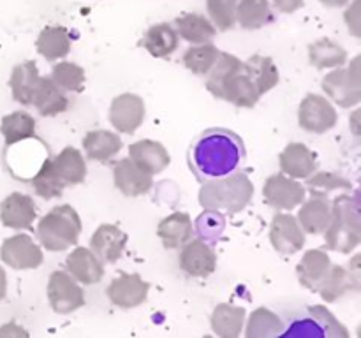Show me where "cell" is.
Instances as JSON below:
<instances>
[{"mask_svg": "<svg viewBox=\"0 0 361 338\" xmlns=\"http://www.w3.org/2000/svg\"><path fill=\"white\" fill-rule=\"evenodd\" d=\"M298 122L307 132L324 134L337 125L338 113L326 97L319 94H307L300 102Z\"/></svg>", "mask_w": 361, "mask_h": 338, "instance_id": "7", "label": "cell"}, {"mask_svg": "<svg viewBox=\"0 0 361 338\" xmlns=\"http://www.w3.org/2000/svg\"><path fill=\"white\" fill-rule=\"evenodd\" d=\"M32 106H35L41 116H56L67 111L69 99L51 77L39 76L37 87H35L34 97H32Z\"/></svg>", "mask_w": 361, "mask_h": 338, "instance_id": "23", "label": "cell"}, {"mask_svg": "<svg viewBox=\"0 0 361 338\" xmlns=\"http://www.w3.org/2000/svg\"><path fill=\"white\" fill-rule=\"evenodd\" d=\"M284 337H349V331L335 319L326 306H310L305 317L291 324Z\"/></svg>", "mask_w": 361, "mask_h": 338, "instance_id": "6", "label": "cell"}, {"mask_svg": "<svg viewBox=\"0 0 361 338\" xmlns=\"http://www.w3.org/2000/svg\"><path fill=\"white\" fill-rule=\"evenodd\" d=\"M270 242L281 256H293L305 246V231L293 215L275 213L270 225Z\"/></svg>", "mask_w": 361, "mask_h": 338, "instance_id": "13", "label": "cell"}, {"mask_svg": "<svg viewBox=\"0 0 361 338\" xmlns=\"http://www.w3.org/2000/svg\"><path fill=\"white\" fill-rule=\"evenodd\" d=\"M157 234L168 250H176L185 245L194 234L192 218L185 211H175L159 222Z\"/></svg>", "mask_w": 361, "mask_h": 338, "instance_id": "24", "label": "cell"}, {"mask_svg": "<svg viewBox=\"0 0 361 338\" xmlns=\"http://www.w3.org/2000/svg\"><path fill=\"white\" fill-rule=\"evenodd\" d=\"M67 273L81 284H97L104 277V263L85 246H76L66 259Z\"/></svg>", "mask_w": 361, "mask_h": 338, "instance_id": "21", "label": "cell"}, {"mask_svg": "<svg viewBox=\"0 0 361 338\" xmlns=\"http://www.w3.org/2000/svg\"><path fill=\"white\" fill-rule=\"evenodd\" d=\"M32 187H34L35 194L39 197H42V199H53V197L62 196L63 189H66V183L56 175L51 158L44 161L41 169L35 173V176L32 178Z\"/></svg>", "mask_w": 361, "mask_h": 338, "instance_id": "39", "label": "cell"}, {"mask_svg": "<svg viewBox=\"0 0 361 338\" xmlns=\"http://www.w3.org/2000/svg\"><path fill=\"white\" fill-rule=\"evenodd\" d=\"M143 46L155 58H168L178 49V34L169 23H159L148 28Z\"/></svg>", "mask_w": 361, "mask_h": 338, "instance_id": "31", "label": "cell"}, {"mask_svg": "<svg viewBox=\"0 0 361 338\" xmlns=\"http://www.w3.org/2000/svg\"><path fill=\"white\" fill-rule=\"evenodd\" d=\"M129 158L152 176L164 171L171 162L169 151L159 141L140 139L129 146Z\"/></svg>", "mask_w": 361, "mask_h": 338, "instance_id": "22", "label": "cell"}, {"mask_svg": "<svg viewBox=\"0 0 361 338\" xmlns=\"http://www.w3.org/2000/svg\"><path fill=\"white\" fill-rule=\"evenodd\" d=\"M123 143L118 134L111 130H90L83 137V148L88 158L95 162H108L122 150Z\"/></svg>", "mask_w": 361, "mask_h": 338, "instance_id": "29", "label": "cell"}, {"mask_svg": "<svg viewBox=\"0 0 361 338\" xmlns=\"http://www.w3.org/2000/svg\"><path fill=\"white\" fill-rule=\"evenodd\" d=\"M323 90L341 108H353L361 101L360 56H355L348 69L335 67L323 77Z\"/></svg>", "mask_w": 361, "mask_h": 338, "instance_id": "5", "label": "cell"}, {"mask_svg": "<svg viewBox=\"0 0 361 338\" xmlns=\"http://www.w3.org/2000/svg\"><path fill=\"white\" fill-rule=\"evenodd\" d=\"M245 308L243 306L231 305V303H221L215 306L210 317L212 330L217 337L222 338H238L245 326Z\"/></svg>", "mask_w": 361, "mask_h": 338, "instance_id": "26", "label": "cell"}, {"mask_svg": "<svg viewBox=\"0 0 361 338\" xmlns=\"http://www.w3.org/2000/svg\"><path fill=\"white\" fill-rule=\"evenodd\" d=\"M309 60L316 69H335L344 65L348 60V51L338 42L323 37L309 46Z\"/></svg>", "mask_w": 361, "mask_h": 338, "instance_id": "34", "label": "cell"}, {"mask_svg": "<svg viewBox=\"0 0 361 338\" xmlns=\"http://www.w3.org/2000/svg\"><path fill=\"white\" fill-rule=\"evenodd\" d=\"M324 4H328V6H342L344 2H348V0H323Z\"/></svg>", "mask_w": 361, "mask_h": 338, "instance_id": "47", "label": "cell"}, {"mask_svg": "<svg viewBox=\"0 0 361 338\" xmlns=\"http://www.w3.org/2000/svg\"><path fill=\"white\" fill-rule=\"evenodd\" d=\"M324 234V242L330 250L351 254L361 242V220L358 194L355 197L338 196L331 203V217Z\"/></svg>", "mask_w": 361, "mask_h": 338, "instance_id": "3", "label": "cell"}, {"mask_svg": "<svg viewBox=\"0 0 361 338\" xmlns=\"http://www.w3.org/2000/svg\"><path fill=\"white\" fill-rule=\"evenodd\" d=\"M331 259L324 250L321 249H312L307 250L305 256L302 257V261L296 266V273H298V280L303 287L310 289V291H316V287L319 285V282L323 280L324 275L328 273V270L331 268Z\"/></svg>", "mask_w": 361, "mask_h": 338, "instance_id": "27", "label": "cell"}, {"mask_svg": "<svg viewBox=\"0 0 361 338\" xmlns=\"http://www.w3.org/2000/svg\"><path fill=\"white\" fill-rule=\"evenodd\" d=\"M81 218L69 204H60L49 210L37 224L41 246L49 252H62L76 245L81 234Z\"/></svg>", "mask_w": 361, "mask_h": 338, "instance_id": "4", "label": "cell"}, {"mask_svg": "<svg viewBox=\"0 0 361 338\" xmlns=\"http://www.w3.org/2000/svg\"><path fill=\"white\" fill-rule=\"evenodd\" d=\"M178 263L180 268L190 277L204 278L210 277L217 268V256L204 239L190 238L185 245H182Z\"/></svg>", "mask_w": 361, "mask_h": 338, "instance_id": "14", "label": "cell"}, {"mask_svg": "<svg viewBox=\"0 0 361 338\" xmlns=\"http://www.w3.org/2000/svg\"><path fill=\"white\" fill-rule=\"evenodd\" d=\"M7 296V275L6 270L0 266V301Z\"/></svg>", "mask_w": 361, "mask_h": 338, "instance_id": "46", "label": "cell"}, {"mask_svg": "<svg viewBox=\"0 0 361 338\" xmlns=\"http://www.w3.org/2000/svg\"><path fill=\"white\" fill-rule=\"evenodd\" d=\"M113 182L123 196L137 197L150 192L154 187V176L127 157L116 162L113 168Z\"/></svg>", "mask_w": 361, "mask_h": 338, "instance_id": "17", "label": "cell"}, {"mask_svg": "<svg viewBox=\"0 0 361 338\" xmlns=\"http://www.w3.org/2000/svg\"><path fill=\"white\" fill-rule=\"evenodd\" d=\"M51 77L63 92H83L85 69L73 62H59L51 70Z\"/></svg>", "mask_w": 361, "mask_h": 338, "instance_id": "41", "label": "cell"}, {"mask_svg": "<svg viewBox=\"0 0 361 338\" xmlns=\"http://www.w3.org/2000/svg\"><path fill=\"white\" fill-rule=\"evenodd\" d=\"M148 291H150V284L145 282L137 273H126L116 277L115 280L109 284L108 294L109 301L118 308H136V306L143 305L148 298Z\"/></svg>", "mask_w": 361, "mask_h": 338, "instance_id": "15", "label": "cell"}, {"mask_svg": "<svg viewBox=\"0 0 361 338\" xmlns=\"http://www.w3.org/2000/svg\"><path fill=\"white\" fill-rule=\"evenodd\" d=\"M176 34L190 44H204V42L214 41L217 30H215L214 23L204 16L185 14L176 20Z\"/></svg>", "mask_w": 361, "mask_h": 338, "instance_id": "35", "label": "cell"}, {"mask_svg": "<svg viewBox=\"0 0 361 338\" xmlns=\"http://www.w3.org/2000/svg\"><path fill=\"white\" fill-rule=\"evenodd\" d=\"M254 196V185L245 173H231L222 178L208 180L200 190V203L204 210L236 215L245 210Z\"/></svg>", "mask_w": 361, "mask_h": 338, "instance_id": "2", "label": "cell"}, {"mask_svg": "<svg viewBox=\"0 0 361 338\" xmlns=\"http://www.w3.org/2000/svg\"><path fill=\"white\" fill-rule=\"evenodd\" d=\"M35 217L34 199L27 194L13 192L0 204V222L9 229H30Z\"/></svg>", "mask_w": 361, "mask_h": 338, "instance_id": "19", "label": "cell"}, {"mask_svg": "<svg viewBox=\"0 0 361 338\" xmlns=\"http://www.w3.org/2000/svg\"><path fill=\"white\" fill-rule=\"evenodd\" d=\"M129 236L113 224H101L90 238V250L106 264H115L123 256Z\"/></svg>", "mask_w": 361, "mask_h": 338, "instance_id": "18", "label": "cell"}, {"mask_svg": "<svg viewBox=\"0 0 361 338\" xmlns=\"http://www.w3.org/2000/svg\"><path fill=\"white\" fill-rule=\"evenodd\" d=\"M307 180V189H309L310 196H323L328 197V194L334 192V190L345 189L351 190V182L345 178H342L341 175H335L330 171H319L312 173Z\"/></svg>", "mask_w": 361, "mask_h": 338, "instance_id": "42", "label": "cell"}, {"mask_svg": "<svg viewBox=\"0 0 361 338\" xmlns=\"http://www.w3.org/2000/svg\"><path fill=\"white\" fill-rule=\"evenodd\" d=\"M331 203L328 197L312 196L307 203H302L298 222L307 234H323L330 224Z\"/></svg>", "mask_w": 361, "mask_h": 338, "instance_id": "25", "label": "cell"}, {"mask_svg": "<svg viewBox=\"0 0 361 338\" xmlns=\"http://www.w3.org/2000/svg\"><path fill=\"white\" fill-rule=\"evenodd\" d=\"M48 301L53 312L66 315L85 305V292L67 271L56 270L48 278Z\"/></svg>", "mask_w": 361, "mask_h": 338, "instance_id": "8", "label": "cell"}, {"mask_svg": "<svg viewBox=\"0 0 361 338\" xmlns=\"http://www.w3.org/2000/svg\"><path fill=\"white\" fill-rule=\"evenodd\" d=\"M224 227L226 218L221 211L204 210L196 220V229L200 232L201 239H204V242H214V239H217L224 232Z\"/></svg>", "mask_w": 361, "mask_h": 338, "instance_id": "44", "label": "cell"}, {"mask_svg": "<svg viewBox=\"0 0 361 338\" xmlns=\"http://www.w3.org/2000/svg\"><path fill=\"white\" fill-rule=\"evenodd\" d=\"M275 6L282 13H293L303 6V0H275Z\"/></svg>", "mask_w": 361, "mask_h": 338, "instance_id": "45", "label": "cell"}, {"mask_svg": "<svg viewBox=\"0 0 361 338\" xmlns=\"http://www.w3.org/2000/svg\"><path fill=\"white\" fill-rule=\"evenodd\" d=\"M245 157L242 137L228 129L204 130L190 148V168L200 180L228 176Z\"/></svg>", "mask_w": 361, "mask_h": 338, "instance_id": "1", "label": "cell"}, {"mask_svg": "<svg viewBox=\"0 0 361 338\" xmlns=\"http://www.w3.org/2000/svg\"><path fill=\"white\" fill-rule=\"evenodd\" d=\"M210 94L214 97L222 99V101L231 102L236 108H254L261 97L254 81L245 73V67L240 70H235L228 77H224L219 83V87L215 90H212Z\"/></svg>", "mask_w": 361, "mask_h": 338, "instance_id": "11", "label": "cell"}, {"mask_svg": "<svg viewBox=\"0 0 361 338\" xmlns=\"http://www.w3.org/2000/svg\"><path fill=\"white\" fill-rule=\"evenodd\" d=\"M305 187L296 182V178H291L284 173L271 175L263 185L264 199L275 210H295L305 201Z\"/></svg>", "mask_w": 361, "mask_h": 338, "instance_id": "10", "label": "cell"}, {"mask_svg": "<svg viewBox=\"0 0 361 338\" xmlns=\"http://www.w3.org/2000/svg\"><path fill=\"white\" fill-rule=\"evenodd\" d=\"M39 81V69L34 60L18 63L11 73L9 87L13 99L20 102L21 106H32V97H34L35 87Z\"/></svg>", "mask_w": 361, "mask_h": 338, "instance_id": "28", "label": "cell"}, {"mask_svg": "<svg viewBox=\"0 0 361 338\" xmlns=\"http://www.w3.org/2000/svg\"><path fill=\"white\" fill-rule=\"evenodd\" d=\"M0 259L13 270H34L44 261L41 245L28 234H14L4 239L0 246Z\"/></svg>", "mask_w": 361, "mask_h": 338, "instance_id": "9", "label": "cell"}, {"mask_svg": "<svg viewBox=\"0 0 361 338\" xmlns=\"http://www.w3.org/2000/svg\"><path fill=\"white\" fill-rule=\"evenodd\" d=\"M360 257H355V268H344L341 264H331L328 273L324 275L323 280L316 287L317 294L328 303H334L341 299L351 291L360 289Z\"/></svg>", "mask_w": 361, "mask_h": 338, "instance_id": "12", "label": "cell"}, {"mask_svg": "<svg viewBox=\"0 0 361 338\" xmlns=\"http://www.w3.org/2000/svg\"><path fill=\"white\" fill-rule=\"evenodd\" d=\"M51 162L56 175L66 183V187L83 183L87 178V162H85L81 151L74 146L63 148L55 158H51Z\"/></svg>", "mask_w": 361, "mask_h": 338, "instance_id": "30", "label": "cell"}, {"mask_svg": "<svg viewBox=\"0 0 361 338\" xmlns=\"http://www.w3.org/2000/svg\"><path fill=\"white\" fill-rule=\"evenodd\" d=\"M35 49L49 62L63 58L71 53L69 32L63 27H46L35 41Z\"/></svg>", "mask_w": 361, "mask_h": 338, "instance_id": "33", "label": "cell"}, {"mask_svg": "<svg viewBox=\"0 0 361 338\" xmlns=\"http://www.w3.org/2000/svg\"><path fill=\"white\" fill-rule=\"evenodd\" d=\"M145 120V102L136 94H122L109 106V122L118 132L134 134Z\"/></svg>", "mask_w": 361, "mask_h": 338, "instance_id": "16", "label": "cell"}, {"mask_svg": "<svg viewBox=\"0 0 361 338\" xmlns=\"http://www.w3.org/2000/svg\"><path fill=\"white\" fill-rule=\"evenodd\" d=\"M238 23L247 30H257L270 23L271 13L267 0H242L236 11Z\"/></svg>", "mask_w": 361, "mask_h": 338, "instance_id": "40", "label": "cell"}, {"mask_svg": "<svg viewBox=\"0 0 361 338\" xmlns=\"http://www.w3.org/2000/svg\"><path fill=\"white\" fill-rule=\"evenodd\" d=\"M281 171L291 178L305 180L317 171L316 154L303 143H289L279 155Z\"/></svg>", "mask_w": 361, "mask_h": 338, "instance_id": "20", "label": "cell"}, {"mask_svg": "<svg viewBox=\"0 0 361 338\" xmlns=\"http://www.w3.org/2000/svg\"><path fill=\"white\" fill-rule=\"evenodd\" d=\"M208 13L219 30H231L236 25V0H208Z\"/></svg>", "mask_w": 361, "mask_h": 338, "instance_id": "43", "label": "cell"}, {"mask_svg": "<svg viewBox=\"0 0 361 338\" xmlns=\"http://www.w3.org/2000/svg\"><path fill=\"white\" fill-rule=\"evenodd\" d=\"M284 330V323H282L281 317L275 312H271L270 308H259L254 310L250 313L249 320H247L245 326V337L247 338H274L282 334Z\"/></svg>", "mask_w": 361, "mask_h": 338, "instance_id": "37", "label": "cell"}, {"mask_svg": "<svg viewBox=\"0 0 361 338\" xmlns=\"http://www.w3.org/2000/svg\"><path fill=\"white\" fill-rule=\"evenodd\" d=\"M243 67H245V73L249 74L250 80L256 84L259 95L268 94L271 88L277 87L279 80H281L279 69L271 56L252 55L247 62H243Z\"/></svg>", "mask_w": 361, "mask_h": 338, "instance_id": "32", "label": "cell"}, {"mask_svg": "<svg viewBox=\"0 0 361 338\" xmlns=\"http://www.w3.org/2000/svg\"><path fill=\"white\" fill-rule=\"evenodd\" d=\"M0 132L7 146H13L23 139H30L35 137V118L27 111H13L2 118Z\"/></svg>", "mask_w": 361, "mask_h": 338, "instance_id": "36", "label": "cell"}, {"mask_svg": "<svg viewBox=\"0 0 361 338\" xmlns=\"http://www.w3.org/2000/svg\"><path fill=\"white\" fill-rule=\"evenodd\" d=\"M219 48L212 42H204V44L192 46L183 53V65L190 70V73L197 74V76H207L214 63L217 62Z\"/></svg>", "mask_w": 361, "mask_h": 338, "instance_id": "38", "label": "cell"}]
</instances>
